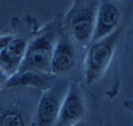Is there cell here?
I'll list each match as a JSON object with an SVG mask.
<instances>
[{"label":"cell","instance_id":"cell-1","mask_svg":"<svg viewBox=\"0 0 133 126\" xmlns=\"http://www.w3.org/2000/svg\"><path fill=\"white\" fill-rule=\"evenodd\" d=\"M120 30L97 41H93L85 58V79L87 84L98 80L108 69L119 39Z\"/></svg>","mask_w":133,"mask_h":126},{"label":"cell","instance_id":"cell-2","mask_svg":"<svg viewBox=\"0 0 133 126\" xmlns=\"http://www.w3.org/2000/svg\"><path fill=\"white\" fill-rule=\"evenodd\" d=\"M97 7L96 0H81L75 3L68 15L72 35L82 45H86L93 38Z\"/></svg>","mask_w":133,"mask_h":126},{"label":"cell","instance_id":"cell-3","mask_svg":"<svg viewBox=\"0 0 133 126\" xmlns=\"http://www.w3.org/2000/svg\"><path fill=\"white\" fill-rule=\"evenodd\" d=\"M53 35L46 32L38 38L34 39L27 45L25 57L23 59L19 70L21 72H38V73H51L50 61L55 46Z\"/></svg>","mask_w":133,"mask_h":126},{"label":"cell","instance_id":"cell-4","mask_svg":"<svg viewBox=\"0 0 133 126\" xmlns=\"http://www.w3.org/2000/svg\"><path fill=\"white\" fill-rule=\"evenodd\" d=\"M67 88L63 84H56L43 93L36 108L37 126L55 125Z\"/></svg>","mask_w":133,"mask_h":126},{"label":"cell","instance_id":"cell-5","mask_svg":"<svg viewBox=\"0 0 133 126\" xmlns=\"http://www.w3.org/2000/svg\"><path fill=\"white\" fill-rule=\"evenodd\" d=\"M84 115L85 105L82 93L75 84L68 85L54 126H73L79 123Z\"/></svg>","mask_w":133,"mask_h":126},{"label":"cell","instance_id":"cell-6","mask_svg":"<svg viewBox=\"0 0 133 126\" xmlns=\"http://www.w3.org/2000/svg\"><path fill=\"white\" fill-rule=\"evenodd\" d=\"M76 53L73 44L67 37L61 36L56 40L50 61V72L54 75H64L74 68Z\"/></svg>","mask_w":133,"mask_h":126},{"label":"cell","instance_id":"cell-7","mask_svg":"<svg viewBox=\"0 0 133 126\" xmlns=\"http://www.w3.org/2000/svg\"><path fill=\"white\" fill-rule=\"evenodd\" d=\"M120 21L119 8L113 2H102L97 7L96 18H95V27L93 32V41H97L105 37L110 36L116 30Z\"/></svg>","mask_w":133,"mask_h":126},{"label":"cell","instance_id":"cell-8","mask_svg":"<svg viewBox=\"0 0 133 126\" xmlns=\"http://www.w3.org/2000/svg\"><path fill=\"white\" fill-rule=\"evenodd\" d=\"M56 81V75L51 73H38V72H21L16 73L9 77L5 87H36L40 89H48L54 86Z\"/></svg>","mask_w":133,"mask_h":126},{"label":"cell","instance_id":"cell-9","mask_svg":"<svg viewBox=\"0 0 133 126\" xmlns=\"http://www.w3.org/2000/svg\"><path fill=\"white\" fill-rule=\"evenodd\" d=\"M27 44L20 38H14L10 44L0 53V68L9 77L18 73L25 57Z\"/></svg>","mask_w":133,"mask_h":126},{"label":"cell","instance_id":"cell-10","mask_svg":"<svg viewBox=\"0 0 133 126\" xmlns=\"http://www.w3.org/2000/svg\"><path fill=\"white\" fill-rule=\"evenodd\" d=\"M29 115L18 102H11L0 109V126H28Z\"/></svg>","mask_w":133,"mask_h":126},{"label":"cell","instance_id":"cell-11","mask_svg":"<svg viewBox=\"0 0 133 126\" xmlns=\"http://www.w3.org/2000/svg\"><path fill=\"white\" fill-rule=\"evenodd\" d=\"M12 39H14L12 36H0V53L9 45Z\"/></svg>","mask_w":133,"mask_h":126},{"label":"cell","instance_id":"cell-12","mask_svg":"<svg viewBox=\"0 0 133 126\" xmlns=\"http://www.w3.org/2000/svg\"><path fill=\"white\" fill-rule=\"evenodd\" d=\"M8 79H9V76L0 68V86H5Z\"/></svg>","mask_w":133,"mask_h":126},{"label":"cell","instance_id":"cell-13","mask_svg":"<svg viewBox=\"0 0 133 126\" xmlns=\"http://www.w3.org/2000/svg\"><path fill=\"white\" fill-rule=\"evenodd\" d=\"M73 126H86L85 125L83 122H79V123H77V124H75V125H73Z\"/></svg>","mask_w":133,"mask_h":126}]
</instances>
